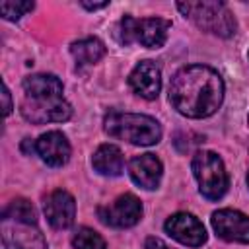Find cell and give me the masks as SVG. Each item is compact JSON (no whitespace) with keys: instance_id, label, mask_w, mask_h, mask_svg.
Wrapping results in <instances>:
<instances>
[{"instance_id":"obj_9","label":"cell","mask_w":249,"mask_h":249,"mask_svg":"<svg viewBox=\"0 0 249 249\" xmlns=\"http://www.w3.org/2000/svg\"><path fill=\"white\" fill-rule=\"evenodd\" d=\"M165 231L167 235H171L175 241L189 245V247H200L202 243H206V230L202 226V222L189 214V212H177L173 216H169L165 220Z\"/></svg>"},{"instance_id":"obj_20","label":"cell","mask_w":249,"mask_h":249,"mask_svg":"<svg viewBox=\"0 0 249 249\" xmlns=\"http://www.w3.org/2000/svg\"><path fill=\"white\" fill-rule=\"evenodd\" d=\"M144 249H169L160 237H148L144 243Z\"/></svg>"},{"instance_id":"obj_6","label":"cell","mask_w":249,"mask_h":249,"mask_svg":"<svg viewBox=\"0 0 249 249\" xmlns=\"http://www.w3.org/2000/svg\"><path fill=\"white\" fill-rule=\"evenodd\" d=\"M171 21L165 18H132L124 16L119 27V39L124 45L140 43L146 49H160L167 41Z\"/></svg>"},{"instance_id":"obj_13","label":"cell","mask_w":249,"mask_h":249,"mask_svg":"<svg viewBox=\"0 0 249 249\" xmlns=\"http://www.w3.org/2000/svg\"><path fill=\"white\" fill-rule=\"evenodd\" d=\"M128 173H130V179L138 187H142L146 191H154V189H158V185L161 181L163 165L154 154H142V156H136L130 160Z\"/></svg>"},{"instance_id":"obj_2","label":"cell","mask_w":249,"mask_h":249,"mask_svg":"<svg viewBox=\"0 0 249 249\" xmlns=\"http://www.w3.org/2000/svg\"><path fill=\"white\" fill-rule=\"evenodd\" d=\"M21 117L33 124L62 123L72 115L70 103L62 95V82L54 74H33L23 80Z\"/></svg>"},{"instance_id":"obj_15","label":"cell","mask_w":249,"mask_h":249,"mask_svg":"<svg viewBox=\"0 0 249 249\" xmlns=\"http://www.w3.org/2000/svg\"><path fill=\"white\" fill-rule=\"evenodd\" d=\"M70 53L78 66H89L105 56V45L97 37H86L70 45Z\"/></svg>"},{"instance_id":"obj_7","label":"cell","mask_w":249,"mask_h":249,"mask_svg":"<svg viewBox=\"0 0 249 249\" xmlns=\"http://www.w3.org/2000/svg\"><path fill=\"white\" fill-rule=\"evenodd\" d=\"M97 216L105 226L111 228H132L142 218V202L132 193L117 196L111 204L99 206Z\"/></svg>"},{"instance_id":"obj_11","label":"cell","mask_w":249,"mask_h":249,"mask_svg":"<svg viewBox=\"0 0 249 249\" xmlns=\"http://www.w3.org/2000/svg\"><path fill=\"white\" fill-rule=\"evenodd\" d=\"M128 86L132 91L144 99H156L160 89H161V72L160 66L154 60H142L138 62L130 76H128Z\"/></svg>"},{"instance_id":"obj_23","label":"cell","mask_w":249,"mask_h":249,"mask_svg":"<svg viewBox=\"0 0 249 249\" xmlns=\"http://www.w3.org/2000/svg\"><path fill=\"white\" fill-rule=\"evenodd\" d=\"M247 185H249V173H247Z\"/></svg>"},{"instance_id":"obj_17","label":"cell","mask_w":249,"mask_h":249,"mask_svg":"<svg viewBox=\"0 0 249 249\" xmlns=\"http://www.w3.org/2000/svg\"><path fill=\"white\" fill-rule=\"evenodd\" d=\"M72 245L76 249H107L105 239L91 228H80L72 237Z\"/></svg>"},{"instance_id":"obj_3","label":"cell","mask_w":249,"mask_h":249,"mask_svg":"<svg viewBox=\"0 0 249 249\" xmlns=\"http://www.w3.org/2000/svg\"><path fill=\"white\" fill-rule=\"evenodd\" d=\"M103 128L109 136L134 146H152L158 144L161 138V126L150 115L109 111L105 115Z\"/></svg>"},{"instance_id":"obj_22","label":"cell","mask_w":249,"mask_h":249,"mask_svg":"<svg viewBox=\"0 0 249 249\" xmlns=\"http://www.w3.org/2000/svg\"><path fill=\"white\" fill-rule=\"evenodd\" d=\"M2 249H25V247H21V245H19V243H16V241L4 239V243H2Z\"/></svg>"},{"instance_id":"obj_5","label":"cell","mask_w":249,"mask_h":249,"mask_svg":"<svg viewBox=\"0 0 249 249\" xmlns=\"http://www.w3.org/2000/svg\"><path fill=\"white\" fill-rule=\"evenodd\" d=\"M191 167L202 196H206L208 200H218L226 195L230 179L224 161L218 154L210 150H200L195 154Z\"/></svg>"},{"instance_id":"obj_21","label":"cell","mask_w":249,"mask_h":249,"mask_svg":"<svg viewBox=\"0 0 249 249\" xmlns=\"http://www.w3.org/2000/svg\"><path fill=\"white\" fill-rule=\"evenodd\" d=\"M82 6L86 8V10H99V8H105V6H109V2H82Z\"/></svg>"},{"instance_id":"obj_8","label":"cell","mask_w":249,"mask_h":249,"mask_svg":"<svg viewBox=\"0 0 249 249\" xmlns=\"http://www.w3.org/2000/svg\"><path fill=\"white\" fill-rule=\"evenodd\" d=\"M218 237L231 243H249V216L233 208L216 210L210 218Z\"/></svg>"},{"instance_id":"obj_4","label":"cell","mask_w":249,"mask_h":249,"mask_svg":"<svg viewBox=\"0 0 249 249\" xmlns=\"http://www.w3.org/2000/svg\"><path fill=\"white\" fill-rule=\"evenodd\" d=\"M179 12L189 18L196 27L218 37H231L237 29L235 18L224 2L202 0V2H179Z\"/></svg>"},{"instance_id":"obj_1","label":"cell","mask_w":249,"mask_h":249,"mask_svg":"<svg viewBox=\"0 0 249 249\" xmlns=\"http://www.w3.org/2000/svg\"><path fill=\"white\" fill-rule=\"evenodd\" d=\"M224 99V82L220 74L202 64L183 66L169 84L171 105L189 119H204L214 115Z\"/></svg>"},{"instance_id":"obj_16","label":"cell","mask_w":249,"mask_h":249,"mask_svg":"<svg viewBox=\"0 0 249 249\" xmlns=\"http://www.w3.org/2000/svg\"><path fill=\"white\" fill-rule=\"evenodd\" d=\"M4 218H12L16 222H21V224H37V212L35 208L31 206L29 200L25 198H16L12 200L6 210H4Z\"/></svg>"},{"instance_id":"obj_10","label":"cell","mask_w":249,"mask_h":249,"mask_svg":"<svg viewBox=\"0 0 249 249\" xmlns=\"http://www.w3.org/2000/svg\"><path fill=\"white\" fill-rule=\"evenodd\" d=\"M45 216L49 220V224L54 230H66L74 224L76 218V200L68 191L56 189L53 191L43 204Z\"/></svg>"},{"instance_id":"obj_18","label":"cell","mask_w":249,"mask_h":249,"mask_svg":"<svg viewBox=\"0 0 249 249\" xmlns=\"http://www.w3.org/2000/svg\"><path fill=\"white\" fill-rule=\"evenodd\" d=\"M33 2H25V0H4L0 2V14L4 19H10V21H16L19 19L21 16H25L27 12L33 10Z\"/></svg>"},{"instance_id":"obj_19","label":"cell","mask_w":249,"mask_h":249,"mask_svg":"<svg viewBox=\"0 0 249 249\" xmlns=\"http://www.w3.org/2000/svg\"><path fill=\"white\" fill-rule=\"evenodd\" d=\"M2 101H4V115L12 113V97H10V89L6 84H2Z\"/></svg>"},{"instance_id":"obj_12","label":"cell","mask_w":249,"mask_h":249,"mask_svg":"<svg viewBox=\"0 0 249 249\" xmlns=\"http://www.w3.org/2000/svg\"><path fill=\"white\" fill-rule=\"evenodd\" d=\"M35 152L51 167H62L70 160V144H68L66 136L58 130L41 134L35 140Z\"/></svg>"},{"instance_id":"obj_14","label":"cell","mask_w":249,"mask_h":249,"mask_svg":"<svg viewBox=\"0 0 249 249\" xmlns=\"http://www.w3.org/2000/svg\"><path fill=\"white\" fill-rule=\"evenodd\" d=\"M91 165L99 175L105 177H119L124 169V160H123V152L113 146V144H101L93 158H91Z\"/></svg>"}]
</instances>
